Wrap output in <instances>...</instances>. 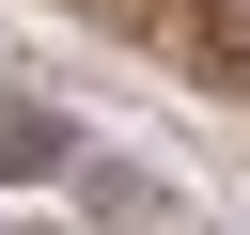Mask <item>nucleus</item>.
Returning a JSON list of instances; mask_svg holds the SVG:
<instances>
[{
    "mask_svg": "<svg viewBox=\"0 0 250 235\" xmlns=\"http://www.w3.org/2000/svg\"><path fill=\"white\" fill-rule=\"evenodd\" d=\"M78 157H94V141H78V110H47V94H16V78H0V188H78Z\"/></svg>",
    "mask_w": 250,
    "mask_h": 235,
    "instance_id": "1",
    "label": "nucleus"
},
{
    "mask_svg": "<svg viewBox=\"0 0 250 235\" xmlns=\"http://www.w3.org/2000/svg\"><path fill=\"white\" fill-rule=\"evenodd\" d=\"M78 219H94V235H172V172H141V157H78Z\"/></svg>",
    "mask_w": 250,
    "mask_h": 235,
    "instance_id": "2",
    "label": "nucleus"
},
{
    "mask_svg": "<svg viewBox=\"0 0 250 235\" xmlns=\"http://www.w3.org/2000/svg\"><path fill=\"white\" fill-rule=\"evenodd\" d=\"M0 235H31V219H0Z\"/></svg>",
    "mask_w": 250,
    "mask_h": 235,
    "instance_id": "3",
    "label": "nucleus"
}]
</instances>
